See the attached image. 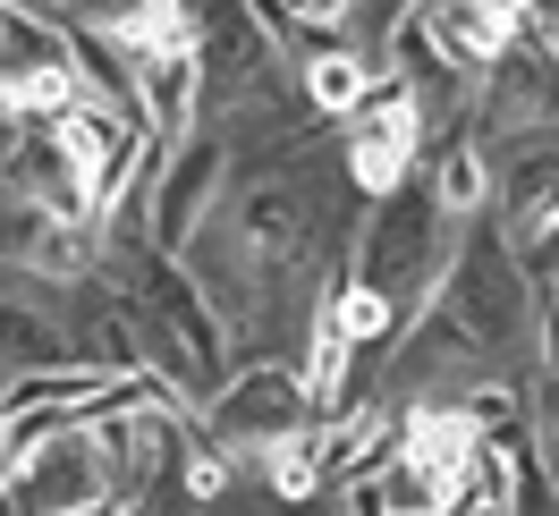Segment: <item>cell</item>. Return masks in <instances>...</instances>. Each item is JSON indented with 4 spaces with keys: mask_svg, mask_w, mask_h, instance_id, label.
Returning <instances> with one entry per match:
<instances>
[{
    "mask_svg": "<svg viewBox=\"0 0 559 516\" xmlns=\"http://www.w3.org/2000/svg\"><path fill=\"white\" fill-rule=\"evenodd\" d=\"M288 9H297V17H340L348 0H288Z\"/></svg>",
    "mask_w": 559,
    "mask_h": 516,
    "instance_id": "12",
    "label": "cell"
},
{
    "mask_svg": "<svg viewBox=\"0 0 559 516\" xmlns=\"http://www.w3.org/2000/svg\"><path fill=\"white\" fill-rule=\"evenodd\" d=\"M365 136H373V144H390V153H416V136H424V119H416V94L399 85L390 103H373V119H365Z\"/></svg>",
    "mask_w": 559,
    "mask_h": 516,
    "instance_id": "7",
    "label": "cell"
},
{
    "mask_svg": "<svg viewBox=\"0 0 559 516\" xmlns=\"http://www.w3.org/2000/svg\"><path fill=\"white\" fill-rule=\"evenodd\" d=\"M119 43L136 60H195V17L187 0H144L136 17H119Z\"/></svg>",
    "mask_w": 559,
    "mask_h": 516,
    "instance_id": "2",
    "label": "cell"
},
{
    "mask_svg": "<svg viewBox=\"0 0 559 516\" xmlns=\"http://www.w3.org/2000/svg\"><path fill=\"white\" fill-rule=\"evenodd\" d=\"M9 103H17V110H51V119H60V110H76L69 60H43V69H26L17 85H9Z\"/></svg>",
    "mask_w": 559,
    "mask_h": 516,
    "instance_id": "4",
    "label": "cell"
},
{
    "mask_svg": "<svg viewBox=\"0 0 559 516\" xmlns=\"http://www.w3.org/2000/svg\"><path fill=\"white\" fill-rule=\"evenodd\" d=\"M390 322H399V313H390V297L382 288H348V297H340V305H331V331H340V339H382Z\"/></svg>",
    "mask_w": 559,
    "mask_h": 516,
    "instance_id": "6",
    "label": "cell"
},
{
    "mask_svg": "<svg viewBox=\"0 0 559 516\" xmlns=\"http://www.w3.org/2000/svg\"><path fill=\"white\" fill-rule=\"evenodd\" d=\"M348 170H356V187L365 195H390L399 178H407V153H390V144H373V136H356V153H348Z\"/></svg>",
    "mask_w": 559,
    "mask_h": 516,
    "instance_id": "8",
    "label": "cell"
},
{
    "mask_svg": "<svg viewBox=\"0 0 559 516\" xmlns=\"http://www.w3.org/2000/svg\"><path fill=\"white\" fill-rule=\"evenodd\" d=\"M484 204V161L475 153H450L441 161V212H475Z\"/></svg>",
    "mask_w": 559,
    "mask_h": 516,
    "instance_id": "9",
    "label": "cell"
},
{
    "mask_svg": "<svg viewBox=\"0 0 559 516\" xmlns=\"http://www.w3.org/2000/svg\"><path fill=\"white\" fill-rule=\"evenodd\" d=\"M306 85H314V103L331 110V119H340V110H356V103H365V69H356L348 51H322L314 69H306Z\"/></svg>",
    "mask_w": 559,
    "mask_h": 516,
    "instance_id": "5",
    "label": "cell"
},
{
    "mask_svg": "<svg viewBox=\"0 0 559 516\" xmlns=\"http://www.w3.org/2000/svg\"><path fill=\"white\" fill-rule=\"evenodd\" d=\"M509 35L518 26H500V17H484L475 0H432V43H441V60H491V51H509Z\"/></svg>",
    "mask_w": 559,
    "mask_h": 516,
    "instance_id": "1",
    "label": "cell"
},
{
    "mask_svg": "<svg viewBox=\"0 0 559 516\" xmlns=\"http://www.w3.org/2000/svg\"><path fill=\"white\" fill-rule=\"evenodd\" d=\"M314 482H322V448L297 441V432H280L272 441V491L280 500H314Z\"/></svg>",
    "mask_w": 559,
    "mask_h": 516,
    "instance_id": "3",
    "label": "cell"
},
{
    "mask_svg": "<svg viewBox=\"0 0 559 516\" xmlns=\"http://www.w3.org/2000/svg\"><path fill=\"white\" fill-rule=\"evenodd\" d=\"M187 482H195V500H212V491L229 482V466H221V457H195V466H187Z\"/></svg>",
    "mask_w": 559,
    "mask_h": 516,
    "instance_id": "11",
    "label": "cell"
},
{
    "mask_svg": "<svg viewBox=\"0 0 559 516\" xmlns=\"http://www.w3.org/2000/svg\"><path fill=\"white\" fill-rule=\"evenodd\" d=\"M340 381H348V339H340V331L322 322V339H314V364H306V398H331Z\"/></svg>",
    "mask_w": 559,
    "mask_h": 516,
    "instance_id": "10",
    "label": "cell"
}]
</instances>
